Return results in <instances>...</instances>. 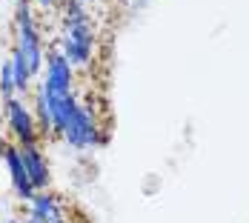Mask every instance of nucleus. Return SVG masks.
I'll use <instances>...</instances> for the list:
<instances>
[{
	"label": "nucleus",
	"instance_id": "obj_4",
	"mask_svg": "<svg viewBox=\"0 0 249 223\" xmlns=\"http://www.w3.org/2000/svg\"><path fill=\"white\" fill-rule=\"evenodd\" d=\"M6 120H9L12 135L20 140V146L37 143V123H35L32 112L23 106V100H18V98L6 100Z\"/></svg>",
	"mask_w": 249,
	"mask_h": 223
},
{
	"label": "nucleus",
	"instance_id": "obj_2",
	"mask_svg": "<svg viewBox=\"0 0 249 223\" xmlns=\"http://www.w3.org/2000/svg\"><path fill=\"white\" fill-rule=\"evenodd\" d=\"M15 23H18V46L15 49L20 51L29 63V72L37 74L43 69V40H40V32H37V23H35V15H32V6L20 0L18 3V12H15Z\"/></svg>",
	"mask_w": 249,
	"mask_h": 223
},
{
	"label": "nucleus",
	"instance_id": "obj_13",
	"mask_svg": "<svg viewBox=\"0 0 249 223\" xmlns=\"http://www.w3.org/2000/svg\"><path fill=\"white\" fill-rule=\"evenodd\" d=\"M6 223H20V221H6Z\"/></svg>",
	"mask_w": 249,
	"mask_h": 223
},
{
	"label": "nucleus",
	"instance_id": "obj_9",
	"mask_svg": "<svg viewBox=\"0 0 249 223\" xmlns=\"http://www.w3.org/2000/svg\"><path fill=\"white\" fill-rule=\"evenodd\" d=\"M37 120H40V129L49 135L52 132V115H49V100H46L43 86H37Z\"/></svg>",
	"mask_w": 249,
	"mask_h": 223
},
{
	"label": "nucleus",
	"instance_id": "obj_8",
	"mask_svg": "<svg viewBox=\"0 0 249 223\" xmlns=\"http://www.w3.org/2000/svg\"><path fill=\"white\" fill-rule=\"evenodd\" d=\"M9 63H12V74H15V89H18V92H26V89H29V80H32V72H29L26 57L15 49L12 57H9Z\"/></svg>",
	"mask_w": 249,
	"mask_h": 223
},
{
	"label": "nucleus",
	"instance_id": "obj_12",
	"mask_svg": "<svg viewBox=\"0 0 249 223\" xmlns=\"http://www.w3.org/2000/svg\"><path fill=\"white\" fill-rule=\"evenodd\" d=\"M26 223H43V221H37V218H32V215H29V221Z\"/></svg>",
	"mask_w": 249,
	"mask_h": 223
},
{
	"label": "nucleus",
	"instance_id": "obj_14",
	"mask_svg": "<svg viewBox=\"0 0 249 223\" xmlns=\"http://www.w3.org/2000/svg\"><path fill=\"white\" fill-rule=\"evenodd\" d=\"M80 3H92V0H80Z\"/></svg>",
	"mask_w": 249,
	"mask_h": 223
},
{
	"label": "nucleus",
	"instance_id": "obj_6",
	"mask_svg": "<svg viewBox=\"0 0 249 223\" xmlns=\"http://www.w3.org/2000/svg\"><path fill=\"white\" fill-rule=\"evenodd\" d=\"M3 160L9 166V177H12V186L18 192L20 200H32L35 198V186L29 180V174L23 169V160H20V149L18 146H3Z\"/></svg>",
	"mask_w": 249,
	"mask_h": 223
},
{
	"label": "nucleus",
	"instance_id": "obj_7",
	"mask_svg": "<svg viewBox=\"0 0 249 223\" xmlns=\"http://www.w3.org/2000/svg\"><path fill=\"white\" fill-rule=\"evenodd\" d=\"M29 203H32V218H37V221H43V223H66V209L57 200V195L35 192V198L29 200Z\"/></svg>",
	"mask_w": 249,
	"mask_h": 223
},
{
	"label": "nucleus",
	"instance_id": "obj_10",
	"mask_svg": "<svg viewBox=\"0 0 249 223\" xmlns=\"http://www.w3.org/2000/svg\"><path fill=\"white\" fill-rule=\"evenodd\" d=\"M15 92H18V89H15V74H12V63L6 60V63H3V69H0V95H3L6 100H12V98H15Z\"/></svg>",
	"mask_w": 249,
	"mask_h": 223
},
{
	"label": "nucleus",
	"instance_id": "obj_3",
	"mask_svg": "<svg viewBox=\"0 0 249 223\" xmlns=\"http://www.w3.org/2000/svg\"><path fill=\"white\" fill-rule=\"evenodd\" d=\"M60 135L66 137L69 146H75V149H92L103 140L100 137V126L95 120V115H92V109L83 106V103H75V109H72V115L66 120V129Z\"/></svg>",
	"mask_w": 249,
	"mask_h": 223
},
{
	"label": "nucleus",
	"instance_id": "obj_5",
	"mask_svg": "<svg viewBox=\"0 0 249 223\" xmlns=\"http://www.w3.org/2000/svg\"><path fill=\"white\" fill-rule=\"evenodd\" d=\"M18 149H20V160H23V169H26V174H29V180H32V186H35V192L46 189V186H49V163H46L43 152L37 149V143H32V146H18Z\"/></svg>",
	"mask_w": 249,
	"mask_h": 223
},
{
	"label": "nucleus",
	"instance_id": "obj_1",
	"mask_svg": "<svg viewBox=\"0 0 249 223\" xmlns=\"http://www.w3.org/2000/svg\"><path fill=\"white\" fill-rule=\"evenodd\" d=\"M63 32H60V54L72 69H86L95 51V26L80 0H63Z\"/></svg>",
	"mask_w": 249,
	"mask_h": 223
},
{
	"label": "nucleus",
	"instance_id": "obj_11",
	"mask_svg": "<svg viewBox=\"0 0 249 223\" xmlns=\"http://www.w3.org/2000/svg\"><path fill=\"white\" fill-rule=\"evenodd\" d=\"M35 3H37L40 9H57V6H60L63 0H35Z\"/></svg>",
	"mask_w": 249,
	"mask_h": 223
}]
</instances>
